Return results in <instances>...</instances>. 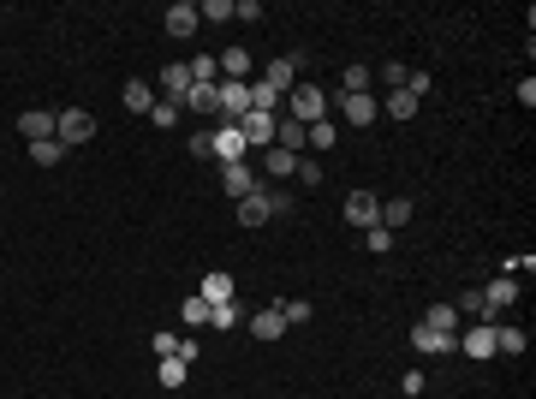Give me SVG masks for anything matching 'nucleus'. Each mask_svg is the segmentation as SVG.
<instances>
[{"instance_id": "obj_1", "label": "nucleus", "mask_w": 536, "mask_h": 399, "mask_svg": "<svg viewBox=\"0 0 536 399\" xmlns=\"http://www.w3.org/2000/svg\"><path fill=\"white\" fill-rule=\"evenodd\" d=\"M286 120H298V125L328 120V90H316V84H298L292 96H286Z\"/></svg>"}, {"instance_id": "obj_2", "label": "nucleus", "mask_w": 536, "mask_h": 399, "mask_svg": "<svg viewBox=\"0 0 536 399\" xmlns=\"http://www.w3.org/2000/svg\"><path fill=\"white\" fill-rule=\"evenodd\" d=\"M54 138L66 143V149L90 143V138H96V114H90V108H60V114H54Z\"/></svg>"}, {"instance_id": "obj_3", "label": "nucleus", "mask_w": 536, "mask_h": 399, "mask_svg": "<svg viewBox=\"0 0 536 399\" xmlns=\"http://www.w3.org/2000/svg\"><path fill=\"white\" fill-rule=\"evenodd\" d=\"M476 299H483V322H495L507 304H518V280H513V275H495L483 292H476Z\"/></svg>"}, {"instance_id": "obj_4", "label": "nucleus", "mask_w": 536, "mask_h": 399, "mask_svg": "<svg viewBox=\"0 0 536 399\" xmlns=\"http://www.w3.org/2000/svg\"><path fill=\"white\" fill-rule=\"evenodd\" d=\"M244 114H251V84L220 78V125H238Z\"/></svg>"}, {"instance_id": "obj_5", "label": "nucleus", "mask_w": 536, "mask_h": 399, "mask_svg": "<svg viewBox=\"0 0 536 399\" xmlns=\"http://www.w3.org/2000/svg\"><path fill=\"white\" fill-rule=\"evenodd\" d=\"M459 352H465V358H500L495 352V322H471V328H465V334H459Z\"/></svg>"}, {"instance_id": "obj_6", "label": "nucleus", "mask_w": 536, "mask_h": 399, "mask_svg": "<svg viewBox=\"0 0 536 399\" xmlns=\"http://www.w3.org/2000/svg\"><path fill=\"white\" fill-rule=\"evenodd\" d=\"M298 66H304V54H280V60L262 66V84L280 90V96H292V90H298Z\"/></svg>"}, {"instance_id": "obj_7", "label": "nucleus", "mask_w": 536, "mask_h": 399, "mask_svg": "<svg viewBox=\"0 0 536 399\" xmlns=\"http://www.w3.org/2000/svg\"><path fill=\"white\" fill-rule=\"evenodd\" d=\"M209 156L227 167V161H244L251 149H244V138H238V125H215V132H209Z\"/></svg>"}, {"instance_id": "obj_8", "label": "nucleus", "mask_w": 536, "mask_h": 399, "mask_svg": "<svg viewBox=\"0 0 536 399\" xmlns=\"http://www.w3.org/2000/svg\"><path fill=\"white\" fill-rule=\"evenodd\" d=\"M220 185H227V197H251V191H257V167H251V161H227V167H220Z\"/></svg>"}, {"instance_id": "obj_9", "label": "nucleus", "mask_w": 536, "mask_h": 399, "mask_svg": "<svg viewBox=\"0 0 536 399\" xmlns=\"http://www.w3.org/2000/svg\"><path fill=\"white\" fill-rule=\"evenodd\" d=\"M238 138H244V149H275V114H244Z\"/></svg>"}, {"instance_id": "obj_10", "label": "nucleus", "mask_w": 536, "mask_h": 399, "mask_svg": "<svg viewBox=\"0 0 536 399\" xmlns=\"http://www.w3.org/2000/svg\"><path fill=\"white\" fill-rule=\"evenodd\" d=\"M412 346H417V352H429V358H453V352H459V334H436L429 322H417V328H412Z\"/></svg>"}, {"instance_id": "obj_11", "label": "nucleus", "mask_w": 536, "mask_h": 399, "mask_svg": "<svg viewBox=\"0 0 536 399\" xmlns=\"http://www.w3.org/2000/svg\"><path fill=\"white\" fill-rule=\"evenodd\" d=\"M346 220L370 233V227L381 220V197H376V191H352V197H346Z\"/></svg>"}, {"instance_id": "obj_12", "label": "nucleus", "mask_w": 536, "mask_h": 399, "mask_svg": "<svg viewBox=\"0 0 536 399\" xmlns=\"http://www.w3.org/2000/svg\"><path fill=\"white\" fill-rule=\"evenodd\" d=\"M156 96L185 108V96H191V66H185V60H179V66H161V90H156Z\"/></svg>"}, {"instance_id": "obj_13", "label": "nucleus", "mask_w": 536, "mask_h": 399, "mask_svg": "<svg viewBox=\"0 0 536 399\" xmlns=\"http://www.w3.org/2000/svg\"><path fill=\"white\" fill-rule=\"evenodd\" d=\"M275 149L304 156V149H310V125H298V120H286V114H280V120H275Z\"/></svg>"}, {"instance_id": "obj_14", "label": "nucleus", "mask_w": 536, "mask_h": 399, "mask_svg": "<svg viewBox=\"0 0 536 399\" xmlns=\"http://www.w3.org/2000/svg\"><path fill=\"white\" fill-rule=\"evenodd\" d=\"M161 24H167V36H179V42H185V36H191V30L203 24V19H197V0H173Z\"/></svg>"}, {"instance_id": "obj_15", "label": "nucleus", "mask_w": 536, "mask_h": 399, "mask_svg": "<svg viewBox=\"0 0 536 399\" xmlns=\"http://www.w3.org/2000/svg\"><path fill=\"white\" fill-rule=\"evenodd\" d=\"M340 114H346V125H376V114H381L376 90L370 96H340Z\"/></svg>"}, {"instance_id": "obj_16", "label": "nucleus", "mask_w": 536, "mask_h": 399, "mask_svg": "<svg viewBox=\"0 0 536 399\" xmlns=\"http://www.w3.org/2000/svg\"><path fill=\"white\" fill-rule=\"evenodd\" d=\"M262 220H275V209H268V185H257L251 197H238V227H262Z\"/></svg>"}, {"instance_id": "obj_17", "label": "nucleus", "mask_w": 536, "mask_h": 399, "mask_svg": "<svg viewBox=\"0 0 536 399\" xmlns=\"http://www.w3.org/2000/svg\"><path fill=\"white\" fill-rule=\"evenodd\" d=\"M197 299H209V304H233V299H238L233 275H220V268H209V275H203V286H197Z\"/></svg>"}, {"instance_id": "obj_18", "label": "nucleus", "mask_w": 536, "mask_h": 399, "mask_svg": "<svg viewBox=\"0 0 536 399\" xmlns=\"http://www.w3.org/2000/svg\"><path fill=\"white\" fill-rule=\"evenodd\" d=\"M215 66H220V78H238V84H251V78H257V60H251L244 48H227Z\"/></svg>"}, {"instance_id": "obj_19", "label": "nucleus", "mask_w": 536, "mask_h": 399, "mask_svg": "<svg viewBox=\"0 0 536 399\" xmlns=\"http://www.w3.org/2000/svg\"><path fill=\"white\" fill-rule=\"evenodd\" d=\"M19 132H24V143L54 138V114H48V108H30V114H19Z\"/></svg>"}, {"instance_id": "obj_20", "label": "nucleus", "mask_w": 536, "mask_h": 399, "mask_svg": "<svg viewBox=\"0 0 536 399\" xmlns=\"http://www.w3.org/2000/svg\"><path fill=\"white\" fill-rule=\"evenodd\" d=\"M412 215H417V203H412V197H388V203H381V220H376V227L399 233V227H412Z\"/></svg>"}, {"instance_id": "obj_21", "label": "nucleus", "mask_w": 536, "mask_h": 399, "mask_svg": "<svg viewBox=\"0 0 536 399\" xmlns=\"http://www.w3.org/2000/svg\"><path fill=\"white\" fill-rule=\"evenodd\" d=\"M244 328H251V339H262V346L286 334V322H280V310H275V304H268V310H257V316L244 322Z\"/></svg>"}, {"instance_id": "obj_22", "label": "nucleus", "mask_w": 536, "mask_h": 399, "mask_svg": "<svg viewBox=\"0 0 536 399\" xmlns=\"http://www.w3.org/2000/svg\"><path fill=\"white\" fill-rule=\"evenodd\" d=\"M185 114H220V84H191Z\"/></svg>"}, {"instance_id": "obj_23", "label": "nucleus", "mask_w": 536, "mask_h": 399, "mask_svg": "<svg viewBox=\"0 0 536 399\" xmlns=\"http://www.w3.org/2000/svg\"><path fill=\"white\" fill-rule=\"evenodd\" d=\"M370 84H376V66H346L340 72V96H370Z\"/></svg>"}, {"instance_id": "obj_24", "label": "nucleus", "mask_w": 536, "mask_h": 399, "mask_svg": "<svg viewBox=\"0 0 536 399\" xmlns=\"http://www.w3.org/2000/svg\"><path fill=\"white\" fill-rule=\"evenodd\" d=\"M119 96H125V108H132V114H149V108H156V84L132 78V84H125V90H119Z\"/></svg>"}, {"instance_id": "obj_25", "label": "nucleus", "mask_w": 536, "mask_h": 399, "mask_svg": "<svg viewBox=\"0 0 536 399\" xmlns=\"http://www.w3.org/2000/svg\"><path fill=\"white\" fill-rule=\"evenodd\" d=\"M262 173H268V180H292L298 156H286V149H262Z\"/></svg>"}, {"instance_id": "obj_26", "label": "nucleus", "mask_w": 536, "mask_h": 399, "mask_svg": "<svg viewBox=\"0 0 536 399\" xmlns=\"http://www.w3.org/2000/svg\"><path fill=\"white\" fill-rule=\"evenodd\" d=\"M381 114H388V120H417V96H405V90H388Z\"/></svg>"}, {"instance_id": "obj_27", "label": "nucleus", "mask_w": 536, "mask_h": 399, "mask_svg": "<svg viewBox=\"0 0 536 399\" xmlns=\"http://www.w3.org/2000/svg\"><path fill=\"white\" fill-rule=\"evenodd\" d=\"M30 161H36V167H60V161H66V143H60V138L30 143Z\"/></svg>"}, {"instance_id": "obj_28", "label": "nucleus", "mask_w": 536, "mask_h": 399, "mask_svg": "<svg viewBox=\"0 0 536 399\" xmlns=\"http://www.w3.org/2000/svg\"><path fill=\"white\" fill-rule=\"evenodd\" d=\"M275 310H280V322H286V328H298V322H310V316H316V310H310V299H280Z\"/></svg>"}, {"instance_id": "obj_29", "label": "nucleus", "mask_w": 536, "mask_h": 399, "mask_svg": "<svg viewBox=\"0 0 536 399\" xmlns=\"http://www.w3.org/2000/svg\"><path fill=\"white\" fill-rule=\"evenodd\" d=\"M185 370H191L185 358H161L156 363V381H161V387H185Z\"/></svg>"}, {"instance_id": "obj_30", "label": "nucleus", "mask_w": 536, "mask_h": 399, "mask_svg": "<svg viewBox=\"0 0 536 399\" xmlns=\"http://www.w3.org/2000/svg\"><path fill=\"white\" fill-rule=\"evenodd\" d=\"M179 316H185V328H209V299H197V292H191V299L179 304Z\"/></svg>"}, {"instance_id": "obj_31", "label": "nucleus", "mask_w": 536, "mask_h": 399, "mask_svg": "<svg viewBox=\"0 0 536 399\" xmlns=\"http://www.w3.org/2000/svg\"><path fill=\"white\" fill-rule=\"evenodd\" d=\"M429 328L436 334H459V310L453 304H429Z\"/></svg>"}, {"instance_id": "obj_32", "label": "nucleus", "mask_w": 536, "mask_h": 399, "mask_svg": "<svg viewBox=\"0 0 536 399\" xmlns=\"http://www.w3.org/2000/svg\"><path fill=\"white\" fill-rule=\"evenodd\" d=\"M209 328L233 334V328H238V304H209Z\"/></svg>"}, {"instance_id": "obj_33", "label": "nucleus", "mask_w": 536, "mask_h": 399, "mask_svg": "<svg viewBox=\"0 0 536 399\" xmlns=\"http://www.w3.org/2000/svg\"><path fill=\"white\" fill-rule=\"evenodd\" d=\"M179 114H185V108H179V101H161V96H156V108H149V120H156L161 132H173V125H179Z\"/></svg>"}, {"instance_id": "obj_34", "label": "nucleus", "mask_w": 536, "mask_h": 399, "mask_svg": "<svg viewBox=\"0 0 536 399\" xmlns=\"http://www.w3.org/2000/svg\"><path fill=\"white\" fill-rule=\"evenodd\" d=\"M524 346H531L524 328H495V352H524Z\"/></svg>"}, {"instance_id": "obj_35", "label": "nucleus", "mask_w": 536, "mask_h": 399, "mask_svg": "<svg viewBox=\"0 0 536 399\" xmlns=\"http://www.w3.org/2000/svg\"><path fill=\"white\" fill-rule=\"evenodd\" d=\"M197 19H203V24H220V19H233V0H203V6H197Z\"/></svg>"}, {"instance_id": "obj_36", "label": "nucleus", "mask_w": 536, "mask_h": 399, "mask_svg": "<svg viewBox=\"0 0 536 399\" xmlns=\"http://www.w3.org/2000/svg\"><path fill=\"white\" fill-rule=\"evenodd\" d=\"M364 244H370V257H388V251H394V233H388V227H370Z\"/></svg>"}, {"instance_id": "obj_37", "label": "nucleus", "mask_w": 536, "mask_h": 399, "mask_svg": "<svg viewBox=\"0 0 536 399\" xmlns=\"http://www.w3.org/2000/svg\"><path fill=\"white\" fill-rule=\"evenodd\" d=\"M405 78H412V66H405V60H388V66H381V84H388V90H405Z\"/></svg>"}, {"instance_id": "obj_38", "label": "nucleus", "mask_w": 536, "mask_h": 399, "mask_svg": "<svg viewBox=\"0 0 536 399\" xmlns=\"http://www.w3.org/2000/svg\"><path fill=\"white\" fill-rule=\"evenodd\" d=\"M233 19L238 24H262V0H233Z\"/></svg>"}, {"instance_id": "obj_39", "label": "nucleus", "mask_w": 536, "mask_h": 399, "mask_svg": "<svg viewBox=\"0 0 536 399\" xmlns=\"http://www.w3.org/2000/svg\"><path fill=\"white\" fill-rule=\"evenodd\" d=\"M310 149H334V120H316V125H310Z\"/></svg>"}, {"instance_id": "obj_40", "label": "nucleus", "mask_w": 536, "mask_h": 399, "mask_svg": "<svg viewBox=\"0 0 536 399\" xmlns=\"http://www.w3.org/2000/svg\"><path fill=\"white\" fill-rule=\"evenodd\" d=\"M292 180L298 185H322V161H304V156H298V173H292Z\"/></svg>"}, {"instance_id": "obj_41", "label": "nucleus", "mask_w": 536, "mask_h": 399, "mask_svg": "<svg viewBox=\"0 0 536 399\" xmlns=\"http://www.w3.org/2000/svg\"><path fill=\"white\" fill-rule=\"evenodd\" d=\"M149 352H161V358H179V334H167V328H161V334L149 339Z\"/></svg>"}]
</instances>
